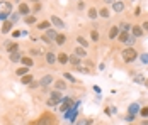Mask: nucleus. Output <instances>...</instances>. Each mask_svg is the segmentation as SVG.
<instances>
[{
  "label": "nucleus",
  "mask_w": 148,
  "mask_h": 125,
  "mask_svg": "<svg viewBox=\"0 0 148 125\" xmlns=\"http://www.w3.org/2000/svg\"><path fill=\"white\" fill-rule=\"evenodd\" d=\"M41 41H43V42H46V44H51V41H49V39H48L46 36H43V37H41Z\"/></svg>",
  "instance_id": "obj_43"
},
{
  "label": "nucleus",
  "mask_w": 148,
  "mask_h": 125,
  "mask_svg": "<svg viewBox=\"0 0 148 125\" xmlns=\"http://www.w3.org/2000/svg\"><path fill=\"white\" fill-rule=\"evenodd\" d=\"M134 118V115H130V113H128V115H126V120H130V122H131V120H133Z\"/></svg>",
  "instance_id": "obj_45"
},
{
  "label": "nucleus",
  "mask_w": 148,
  "mask_h": 125,
  "mask_svg": "<svg viewBox=\"0 0 148 125\" xmlns=\"http://www.w3.org/2000/svg\"><path fill=\"white\" fill-rule=\"evenodd\" d=\"M87 15H89V19H92V20H94V19H97V17H99V10H97L95 7H92V9H89Z\"/></svg>",
  "instance_id": "obj_22"
},
{
  "label": "nucleus",
  "mask_w": 148,
  "mask_h": 125,
  "mask_svg": "<svg viewBox=\"0 0 148 125\" xmlns=\"http://www.w3.org/2000/svg\"><path fill=\"white\" fill-rule=\"evenodd\" d=\"M36 125H56V120L51 113H43L39 117V120L36 122Z\"/></svg>",
  "instance_id": "obj_2"
},
{
  "label": "nucleus",
  "mask_w": 148,
  "mask_h": 125,
  "mask_svg": "<svg viewBox=\"0 0 148 125\" xmlns=\"http://www.w3.org/2000/svg\"><path fill=\"white\" fill-rule=\"evenodd\" d=\"M56 61L61 63V64H66V63H68V54H66V53H60V54L56 56Z\"/></svg>",
  "instance_id": "obj_20"
},
{
  "label": "nucleus",
  "mask_w": 148,
  "mask_h": 125,
  "mask_svg": "<svg viewBox=\"0 0 148 125\" xmlns=\"http://www.w3.org/2000/svg\"><path fill=\"white\" fill-rule=\"evenodd\" d=\"M10 12H12V3L9 0H0V14L10 15Z\"/></svg>",
  "instance_id": "obj_4"
},
{
  "label": "nucleus",
  "mask_w": 148,
  "mask_h": 125,
  "mask_svg": "<svg viewBox=\"0 0 148 125\" xmlns=\"http://www.w3.org/2000/svg\"><path fill=\"white\" fill-rule=\"evenodd\" d=\"M21 63H22L24 66H27V68H31V66L34 64V61H32L31 57H22V59H21Z\"/></svg>",
  "instance_id": "obj_30"
},
{
  "label": "nucleus",
  "mask_w": 148,
  "mask_h": 125,
  "mask_svg": "<svg viewBox=\"0 0 148 125\" xmlns=\"http://www.w3.org/2000/svg\"><path fill=\"white\" fill-rule=\"evenodd\" d=\"M99 15H101L102 19H109V17H111V12H109L107 7H102V9H99Z\"/></svg>",
  "instance_id": "obj_24"
},
{
  "label": "nucleus",
  "mask_w": 148,
  "mask_h": 125,
  "mask_svg": "<svg viewBox=\"0 0 148 125\" xmlns=\"http://www.w3.org/2000/svg\"><path fill=\"white\" fill-rule=\"evenodd\" d=\"M46 37H48V39H49V41L51 42H55V39H56V36H58V32H56V30H55V29H46V34H45Z\"/></svg>",
  "instance_id": "obj_11"
},
{
  "label": "nucleus",
  "mask_w": 148,
  "mask_h": 125,
  "mask_svg": "<svg viewBox=\"0 0 148 125\" xmlns=\"http://www.w3.org/2000/svg\"><path fill=\"white\" fill-rule=\"evenodd\" d=\"M38 86H39V81H32V83L29 84V88H31V90H34V88H38Z\"/></svg>",
  "instance_id": "obj_40"
},
{
  "label": "nucleus",
  "mask_w": 148,
  "mask_h": 125,
  "mask_svg": "<svg viewBox=\"0 0 148 125\" xmlns=\"http://www.w3.org/2000/svg\"><path fill=\"white\" fill-rule=\"evenodd\" d=\"M49 22L55 26L56 29H65V22L60 19V17H56V15H51V19H49Z\"/></svg>",
  "instance_id": "obj_6"
},
{
  "label": "nucleus",
  "mask_w": 148,
  "mask_h": 125,
  "mask_svg": "<svg viewBox=\"0 0 148 125\" xmlns=\"http://www.w3.org/2000/svg\"><path fill=\"white\" fill-rule=\"evenodd\" d=\"M140 59H141V63H145V64H148V53H145V54H141V56H138Z\"/></svg>",
  "instance_id": "obj_39"
},
{
  "label": "nucleus",
  "mask_w": 148,
  "mask_h": 125,
  "mask_svg": "<svg viewBox=\"0 0 148 125\" xmlns=\"http://www.w3.org/2000/svg\"><path fill=\"white\" fill-rule=\"evenodd\" d=\"M143 84H147V86H148V80H145V83H143Z\"/></svg>",
  "instance_id": "obj_48"
},
{
  "label": "nucleus",
  "mask_w": 148,
  "mask_h": 125,
  "mask_svg": "<svg viewBox=\"0 0 148 125\" xmlns=\"http://www.w3.org/2000/svg\"><path fill=\"white\" fill-rule=\"evenodd\" d=\"M124 9H126V5L123 3V0H116V2H112V10H114L116 14H121Z\"/></svg>",
  "instance_id": "obj_7"
},
{
  "label": "nucleus",
  "mask_w": 148,
  "mask_h": 125,
  "mask_svg": "<svg viewBox=\"0 0 148 125\" xmlns=\"http://www.w3.org/2000/svg\"><path fill=\"white\" fill-rule=\"evenodd\" d=\"M68 63H70L72 66H75V68H77V66H80V64H82V59H80L78 56L72 54V56H68Z\"/></svg>",
  "instance_id": "obj_10"
},
{
  "label": "nucleus",
  "mask_w": 148,
  "mask_h": 125,
  "mask_svg": "<svg viewBox=\"0 0 148 125\" xmlns=\"http://www.w3.org/2000/svg\"><path fill=\"white\" fill-rule=\"evenodd\" d=\"M68 88V84L65 83L63 80H56L55 81V90H58V91H63V90H66Z\"/></svg>",
  "instance_id": "obj_15"
},
{
  "label": "nucleus",
  "mask_w": 148,
  "mask_h": 125,
  "mask_svg": "<svg viewBox=\"0 0 148 125\" xmlns=\"http://www.w3.org/2000/svg\"><path fill=\"white\" fill-rule=\"evenodd\" d=\"M19 17H21V14H19V12H14V14H10V22H12V24H15V22L19 20Z\"/></svg>",
  "instance_id": "obj_33"
},
{
  "label": "nucleus",
  "mask_w": 148,
  "mask_h": 125,
  "mask_svg": "<svg viewBox=\"0 0 148 125\" xmlns=\"http://www.w3.org/2000/svg\"><path fill=\"white\" fill-rule=\"evenodd\" d=\"M134 41H136V37H133V36H130V37L126 39V42H124V44H128V47H133Z\"/></svg>",
  "instance_id": "obj_35"
},
{
  "label": "nucleus",
  "mask_w": 148,
  "mask_h": 125,
  "mask_svg": "<svg viewBox=\"0 0 148 125\" xmlns=\"http://www.w3.org/2000/svg\"><path fill=\"white\" fill-rule=\"evenodd\" d=\"M128 37H130V32H119L118 34V41L119 42H126Z\"/></svg>",
  "instance_id": "obj_29"
},
{
  "label": "nucleus",
  "mask_w": 148,
  "mask_h": 125,
  "mask_svg": "<svg viewBox=\"0 0 148 125\" xmlns=\"http://www.w3.org/2000/svg\"><path fill=\"white\" fill-rule=\"evenodd\" d=\"M128 111H130V115H134V117H136V115L140 113V105H138V103H131L130 108H128Z\"/></svg>",
  "instance_id": "obj_17"
},
{
  "label": "nucleus",
  "mask_w": 148,
  "mask_h": 125,
  "mask_svg": "<svg viewBox=\"0 0 148 125\" xmlns=\"http://www.w3.org/2000/svg\"><path fill=\"white\" fill-rule=\"evenodd\" d=\"M134 81H136V83H145V76H143V74H136V76H134Z\"/></svg>",
  "instance_id": "obj_38"
},
{
  "label": "nucleus",
  "mask_w": 148,
  "mask_h": 125,
  "mask_svg": "<svg viewBox=\"0 0 148 125\" xmlns=\"http://www.w3.org/2000/svg\"><path fill=\"white\" fill-rule=\"evenodd\" d=\"M5 49H7L9 53H14V51L19 49V44L14 42V41H9V42H5Z\"/></svg>",
  "instance_id": "obj_12"
},
{
  "label": "nucleus",
  "mask_w": 148,
  "mask_h": 125,
  "mask_svg": "<svg viewBox=\"0 0 148 125\" xmlns=\"http://www.w3.org/2000/svg\"><path fill=\"white\" fill-rule=\"evenodd\" d=\"M131 34H133V37H141L143 34H145V30H143V27L141 26H131Z\"/></svg>",
  "instance_id": "obj_9"
},
{
  "label": "nucleus",
  "mask_w": 148,
  "mask_h": 125,
  "mask_svg": "<svg viewBox=\"0 0 148 125\" xmlns=\"http://www.w3.org/2000/svg\"><path fill=\"white\" fill-rule=\"evenodd\" d=\"M12 29H14V24H12L10 20H5V22H3V26H2V32H3V34H9Z\"/></svg>",
  "instance_id": "obj_14"
},
{
  "label": "nucleus",
  "mask_w": 148,
  "mask_h": 125,
  "mask_svg": "<svg viewBox=\"0 0 148 125\" xmlns=\"http://www.w3.org/2000/svg\"><path fill=\"white\" fill-rule=\"evenodd\" d=\"M106 3H111L112 5V0H106Z\"/></svg>",
  "instance_id": "obj_47"
},
{
  "label": "nucleus",
  "mask_w": 148,
  "mask_h": 125,
  "mask_svg": "<svg viewBox=\"0 0 148 125\" xmlns=\"http://www.w3.org/2000/svg\"><path fill=\"white\" fill-rule=\"evenodd\" d=\"M90 37H92V41H99V32H97V30H95V29H94V30H90Z\"/></svg>",
  "instance_id": "obj_34"
},
{
  "label": "nucleus",
  "mask_w": 148,
  "mask_h": 125,
  "mask_svg": "<svg viewBox=\"0 0 148 125\" xmlns=\"http://www.w3.org/2000/svg\"><path fill=\"white\" fill-rule=\"evenodd\" d=\"M90 124H92L90 118H80V120H77V124L75 125H90Z\"/></svg>",
  "instance_id": "obj_32"
},
{
  "label": "nucleus",
  "mask_w": 148,
  "mask_h": 125,
  "mask_svg": "<svg viewBox=\"0 0 148 125\" xmlns=\"http://www.w3.org/2000/svg\"><path fill=\"white\" fill-rule=\"evenodd\" d=\"M32 2H39V0H32Z\"/></svg>",
  "instance_id": "obj_49"
},
{
  "label": "nucleus",
  "mask_w": 148,
  "mask_h": 125,
  "mask_svg": "<svg viewBox=\"0 0 148 125\" xmlns=\"http://www.w3.org/2000/svg\"><path fill=\"white\" fill-rule=\"evenodd\" d=\"M21 59H22V56H21V53H19V51L10 53V61H12V63H19Z\"/></svg>",
  "instance_id": "obj_23"
},
{
  "label": "nucleus",
  "mask_w": 148,
  "mask_h": 125,
  "mask_svg": "<svg viewBox=\"0 0 148 125\" xmlns=\"http://www.w3.org/2000/svg\"><path fill=\"white\" fill-rule=\"evenodd\" d=\"M61 100H63L61 93H60L58 90H53V91H51V95H49V100L46 101V105H48V107H55V105H58Z\"/></svg>",
  "instance_id": "obj_3"
},
{
  "label": "nucleus",
  "mask_w": 148,
  "mask_h": 125,
  "mask_svg": "<svg viewBox=\"0 0 148 125\" xmlns=\"http://www.w3.org/2000/svg\"><path fill=\"white\" fill-rule=\"evenodd\" d=\"M119 30H121V32H130V30H131V24L121 22V24H119Z\"/></svg>",
  "instance_id": "obj_26"
},
{
  "label": "nucleus",
  "mask_w": 148,
  "mask_h": 125,
  "mask_svg": "<svg viewBox=\"0 0 148 125\" xmlns=\"http://www.w3.org/2000/svg\"><path fill=\"white\" fill-rule=\"evenodd\" d=\"M73 54H75V56H78L80 59H85V57H87V51H85L84 47L77 46V47H75V53H73Z\"/></svg>",
  "instance_id": "obj_13"
},
{
  "label": "nucleus",
  "mask_w": 148,
  "mask_h": 125,
  "mask_svg": "<svg viewBox=\"0 0 148 125\" xmlns=\"http://www.w3.org/2000/svg\"><path fill=\"white\" fill-rule=\"evenodd\" d=\"M31 54H34V56H36V54H41V51H38V49H32V51H31Z\"/></svg>",
  "instance_id": "obj_44"
},
{
  "label": "nucleus",
  "mask_w": 148,
  "mask_h": 125,
  "mask_svg": "<svg viewBox=\"0 0 148 125\" xmlns=\"http://www.w3.org/2000/svg\"><path fill=\"white\" fill-rule=\"evenodd\" d=\"M85 9V3L84 2H78V10H84Z\"/></svg>",
  "instance_id": "obj_42"
},
{
  "label": "nucleus",
  "mask_w": 148,
  "mask_h": 125,
  "mask_svg": "<svg viewBox=\"0 0 148 125\" xmlns=\"http://www.w3.org/2000/svg\"><path fill=\"white\" fill-rule=\"evenodd\" d=\"M63 76H65V80H66V81H72V83H77V80H75V78L72 76V74H70V73H65Z\"/></svg>",
  "instance_id": "obj_36"
},
{
  "label": "nucleus",
  "mask_w": 148,
  "mask_h": 125,
  "mask_svg": "<svg viewBox=\"0 0 148 125\" xmlns=\"http://www.w3.org/2000/svg\"><path fill=\"white\" fill-rule=\"evenodd\" d=\"M15 74H17V76H21V78H22V76H24V74H29V68H27V66H22V68H19V70L15 71Z\"/></svg>",
  "instance_id": "obj_27"
},
{
  "label": "nucleus",
  "mask_w": 148,
  "mask_h": 125,
  "mask_svg": "<svg viewBox=\"0 0 148 125\" xmlns=\"http://www.w3.org/2000/svg\"><path fill=\"white\" fill-rule=\"evenodd\" d=\"M17 12L21 15H24V17H27V15H31V7L27 3H19V10Z\"/></svg>",
  "instance_id": "obj_8"
},
{
  "label": "nucleus",
  "mask_w": 148,
  "mask_h": 125,
  "mask_svg": "<svg viewBox=\"0 0 148 125\" xmlns=\"http://www.w3.org/2000/svg\"><path fill=\"white\" fill-rule=\"evenodd\" d=\"M131 2H133V0H131Z\"/></svg>",
  "instance_id": "obj_50"
},
{
  "label": "nucleus",
  "mask_w": 148,
  "mask_h": 125,
  "mask_svg": "<svg viewBox=\"0 0 148 125\" xmlns=\"http://www.w3.org/2000/svg\"><path fill=\"white\" fill-rule=\"evenodd\" d=\"M119 32H121V30H119V27L118 26H114V27H111L109 29V39H116V37H118V34Z\"/></svg>",
  "instance_id": "obj_19"
},
{
  "label": "nucleus",
  "mask_w": 148,
  "mask_h": 125,
  "mask_svg": "<svg viewBox=\"0 0 148 125\" xmlns=\"http://www.w3.org/2000/svg\"><path fill=\"white\" fill-rule=\"evenodd\" d=\"M36 20H38V19H36L34 15H27V17H24V22H26V24H36Z\"/></svg>",
  "instance_id": "obj_31"
},
{
  "label": "nucleus",
  "mask_w": 148,
  "mask_h": 125,
  "mask_svg": "<svg viewBox=\"0 0 148 125\" xmlns=\"http://www.w3.org/2000/svg\"><path fill=\"white\" fill-rule=\"evenodd\" d=\"M140 115H141V117H145V118H148V107L140 108Z\"/></svg>",
  "instance_id": "obj_37"
},
{
  "label": "nucleus",
  "mask_w": 148,
  "mask_h": 125,
  "mask_svg": "<svg viewBox=\"0 0 148 125\" xmlns=\"http://www.w3.org/2000/svg\"><path fill=\"white\" fill-rule=\"evenodd\" d=\"M55 81V78H53V74H45L41 80H39V86H43V88H48L49 84Z\"/></svg>",
  "instance_id": "obj_5"
},
{
  "label": "nucleus",
  "mask_w": 148,
  "mask_h": 125,
  "mask_svg": "<svg viewBox=\"0 0 148 125\" xmlns=\"http://www.w3.org/2000/svg\"><path fill=\"white\" fill-rule=\"evenodd\" d=\"M141 27H143V30H145V32H148V20H147V22H143V24H141Z\"/></svg>",
  "instance_id": "obj_41"
},
{
  "label": "nucleus",
  "mask_w": 148,
  "mask_h": 125,
  "mask_svg": "<svg viewBox=\"0 0 148 125\" xmlns=\"http://www.w3.org/2000/svg\"><path fill=\"white\" fill-rule=\"evenodd\" d=\"M77 44H78L80 47H84V49H85V47L89 46V41H87L84 36H77Z\"/></svg>",
  "instance_id": "obj_18"
},
{
  "label": "nucleus",
  "mask_w": 148,
  "mask_h": 125,
  "mask_svg": "<svg viewBox=\"0 0 148 125\" xmlns=\"http://www.w3.org/2000/svg\"><path fill=\"white\" fill-rule=\"evenodd\" d=\"M46 63H48V64H55V63H56L55 53H46Z\"/></svg>",
  "instance_id": "obj_21"
},
{
  "label": "nucleus",
  "mask_w": 148,
  "mask_h": 125,
  "mask_svg": "<svg viewBox=\"0 0 148 125\" xmlns=\"http://www.w3.org/2000/svg\"><path fill=\"white\" fill-rule=\"evenodd\" d=\"M55 44H56V46H65V44H66V36H65V34H58L56 39H55Z\"/></svg>",
  "instance_id": "obj_16"
},
{
  "label": "nucleus",
  "mask_w": 148,
  "mask_h": 125,
  "mask_svg": "<svg viewBox=\"0 0 148 125\" xmlns=\"http://www.w3.org/2000/svg\"><path fill=\"white\" fill-rule=\"evenodd\" d=\"M138 56L140 54H138V51L134 47H124L123 53H121V57H123L124 63H133V61H136Z\"/></svg>",
  "instance_id": "obj_1"
},
{
  "label": "nucleus",
  "mask_w": 148,
  "mask_h": 125,
  "mask_svg": "<svg viewBox=\"0 0 148 125\" xmlns=\"http://www.w3.org/2000/svg\"><path fill=\"white\" fill-rule=\"evenodd\" d=\"M21 81H22V84H27V86H29V84L34 81V78H32V74H24Z\"/></svg>",
  "instance_id": "obj_25"
},
{
  "label": "nucleus",
  "mask_w": 148,
  "mask_h": 125,
  "mask_svg": "<svg viewBox=\"0 0 148 125\" xmlns=\"http://www.w3.org/2000/svg\"><path fill=\"white\" fill-rule=\"evenodd\" d=\"M141 125H148V120H143V122H141Z\"/></svg>",
  "instance_id": "obj_46"
},
{
  "label": "nucleus",
  "mask_w": 148,
  "mask_h": 125,
  "mask_svg": "<svg viewBox=\"0 0 148 125\" xmlns=\"http://www.w3.org/2000/svg\"><path fill=\"white\" fill-rule=\"evenodd\" d=\"M49 26H51V22H49V20H43V22H39V24H38V29H39V30H41V29L46 30V29H49Z\"/></svg>",
  "instance_id": "obj_28"
}]
</instances>
